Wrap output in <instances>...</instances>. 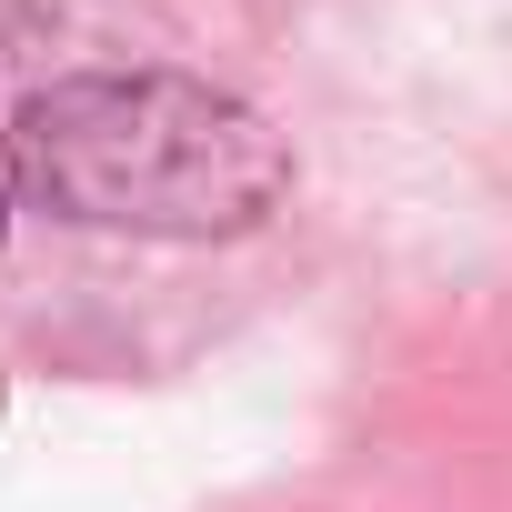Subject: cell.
<instances>
[{
    "instance_id": "6da1fadb",
    "label": "cell",
    "mask_w": 512,
    "mask_h": 512,
    "mask_svg": "<svg viewBox=\"0 0 512 512\" xmlns=\"http://www.w3.org/2000/svg\"><path fill=\"white\" fill-rule=\"evenodd\" d=\"M0 191L51 221L91 231H251L292 191V151L262 111H241L211 81L181 71H91L41 101H21L0 141Z\"/></svg>"
}]
</instances>
